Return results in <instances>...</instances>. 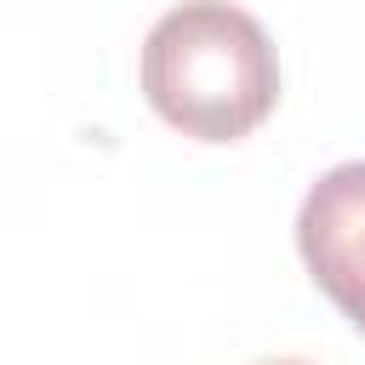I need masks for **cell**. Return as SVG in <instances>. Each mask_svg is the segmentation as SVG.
<instances>
[{
  "label": "cell",
  "instance_id": "1",
  "mask_svg": "<svg viewBox=\"0 0 365 365\" xmlns=\"http://www.w3.org/2000/svg\"><path fill=\"white\" fill-rule=\"evenodd\" d=\"M143 91L194 143H240L279 103L268 29L228 0H182L143 40Z\"/></svg>",
  "mask_w": 365,
  "mask_h": 365
},
{
  "label": "cell",
  "instance_id": "2",
  "mask_svg": "<svg viewBox=\"0 0 365 365\" xmlns=\"http://www.w3.org/2000/svg\"><path fill=\"white\" fill-rule=\"evenodd\" d=\"M297 251L314 285L365 331V160L331 165L302 194Z\"/></svg>",
  "mask_w": 365,
  "mask_h": 365
},
{
  "label": "cell",
  "instance_id": "3",
  "mask_svg": "<svg viewBox=\"0 0 365 365\" xmlns=\"http://www.w3.org/2000/svg\"><path fill=\"white\" fill-rule=\"evenodd\" d=\"M274 365H302V359H274Z\"/></svg>",
  "mask_w": 365,
  "mask_h": 365
}]
</instances>
